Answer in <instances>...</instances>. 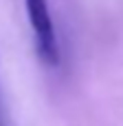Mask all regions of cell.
I'll list each match as a JSON object with an SVG mask.
<instances>
[{
    "label": "cell",
    "instance_id": "obj_1",
    "mask_svg": "<svg viewBox=\"0 0 123 126\" xmlns=\"http://www.w3.org/2000/svg\"><path fill=\"white\" fill-rule=\"evenodd\" d=\"M24 9H26V18L33 31L40 60L48 66H57L62 53H59L57 29H55V22L48 9V0H24Z\"/></svg>",
    "mask_w": 123,
    "mask_h": 126
},
{
    "label": "cell",
    "instance_id": "obj_2",
    "mask_svg": "<svg viewBox=\"0 0 123 126\" xmlns=\"http://www.w3.org/2000/svg\"><path fill=\"white\" fill-rule=\"evenodd\" d=\"M0 126H7V117H4V109H2V97H0Z\"/></svg>",
    "mask_w": 123,
    "mask_h": 126
}]
</instances>
